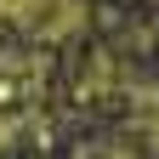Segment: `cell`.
I'll use <instances>...</instances> for the list:
<instances>
[{
    "label": "cell",
    "instance_id": "obj_3",
    "mask_svg": "<svg viewBox=\"0 0 159 159\" xmlns=\"http://www.w3.org/2000/svg\"><path fill=\"white\" fill-rule=\"evenodd\" d=\"M80 159H136V153H125L119 142H85V148H80Z\"/></svg>",
    "mask_w": 159,
    "mask_h": 159
},
{
    "label": "cell",
    "instance_id": "obj_2",
    "mask_svg": "<svg viewBox=\"0 0 159 159\" xmlns=\"http://www.w3.org/2000/svg\"><path fill=\"white\" fill-rule=\"evenodd\" d=\"M40 74H46V63L29 51H0V97H29L40 91Z\"/></svg>",
    "mask_w": 159,
    "mask_h": 159
},
{
    "label": "cell",
    "instance_id": "obj_4",
    "mask_svg": "<svg viewBox=\"0 0 159 159\" xmlns=\"http://www.w3.org/2000/svg\"><path fill=\"white\" fill-rule=\"evenodd\" d=\"M17 136H23V119H17V114H0V148H11Z\"/></svg>",
    "mask_w": 159,
    "mask_h": 159
},
{
    "label": "cell",
    "instance_id": "obj_1",
    "mask_svg": "<svg viewBox=\"0 0 159 159\" xmlns=\"http://www.w3.org/2000/svg\"><path fill=\"white\" fill-rule=\"evenodd\" d=\"M85 0H0V29H17L29 40H68L85 29Z\"/></svg>",
    "mask_w": 159,
    "mask_h": 159
}]
</instances>
